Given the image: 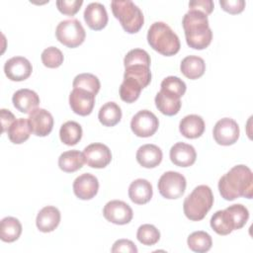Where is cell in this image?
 Instances as JSON below:
<instances>
[{"label":"cell","mask_w":253,"mask_h":253,"mask_svg":"<svg viewBox=\"0 0 253 253\" xmlns=\"http://www.w3.org/2000/svg\"><path fill=\"white\" fill-rule=\"evenodd\" d=\"M197 153L191 144L177 142L170 149L171 161L179 167H189L196 161Z\"/></svg>","instance_id":"ac0fdd59"},{"label":"cell","mask_w":253,"mask_h":253,"mask_svg":"<svg viewBox=\"0 0 253 253\" xmlns=\"http://www.w3.org/2000/svg\"><path fill=\"white\" fill-rule=\"evenodd\" d=\"M98 119L103 126H114L122 119V110L117 103L108 102L100 108Z\"/></svg>","instance_id":"83f0119b"},{"label":"cell","mask_w":253,"mask_h":253,"mask_svg":"<svg viewBox=\"0 0 253 253\" xmlns=\"http://www.w3.org/2000/svg\"><path fill=\"white\" fill-rule=\"evenodd\" d=\"M73 88H78V89H83L86 91H89L93 93L95 96L98 94L101 84L100 80L98 79L97 76L91 73H81L75 76L73 83H72Z\"/></svg>","instance_id":"e575fe53"},{"label":"cell","mask_w":253,"mask_h":253,"mask_svg":"<svg viewBox=\"0 0 253 253\" xmlns=\"http://www.w3.org/2000/svg\"><path fill=\"white\" fill-rule=\"evenodd\" d=\"M239 133L237 123L230 118H223L217 121L212 130L215 142L224 146L235 143L239 138Z\"/></svg>","instance_id":"9c48e42d"},{"label":"cell","mask_w":253,"mask_h":253,"mask_svg":"<svg viewBox=\"0 0 253 253\" xmlns=\"http://www.w3.org/2000/svg\"><path fill=\"white\" fill-rule=\"evenodd\" d=\"M154 101L158 111L166 116H174L178 114L182 105L180 99H172L160 91L156 94Z\"/></svg>","instance_id":"d6a6232c"},{"label":"cell","mask_w":253,"mask_h":253,"mask_svg":"<svg viewBox=\"0 0 253 253\" xmlns=\"http://www.w3.org/2000/svg\"><path fill=\"white\" fill-rule=\"evenodd\" d=\"M59 137L64 144L69 146L75 145L82 137V127L78 123L68 121L60 126Z\"/></svg>","instance_id":"f1b7e54d"},{"label":"cell","mask_w":253,"mask_h":253,"mask_svg":"<svg viewBox=\"0 0 253 253\" xmlns=\"http://www.w3.org/2000/svg\"><path fill=\"white\" fill-rule=\"evenodd\" d=\"M147 42L154 50L165 56L176 54L181 46L178 36L164 22H155L149 27Z\"/></svg>","instance_id":"3957f363"},{"label":"cell","mask_w":253,"mask_h":253,"mask_svg":"<svg viewBox=\"0 0 253 253\" xmlns=\"http://www.w3.org/2000/svg\"><path fill=\"white\" fill-rule=\"evenodd\" d=\"M137 240L146 246H151L156 244L160 239L159 230L152 224H142L138 227L136 232Z\"/></svg>","instance_id":"d590c367"},{"label":"cell","mask_w":253,"mask_h":253,"mask_svg":"<svg viewBox=\"0 0 253 253\" xmlns=\"http://www.w3.org/2000/svg\"><path fill=\"white\" fill-rule=\"evenodd\" d=\"M83 16L88 27L94 31L104 29L108 23L107 10L105 6L99 2H92L88 4Z\"/></svg>","instance_id":"e0dca14e"},{"label":"cell","mask_w":253,"mask_h":253,"mask_svg":"<svg viewBox=\"0 0 253 253\" xmlns=\"http://www.w3.org/2000/svg\"><path fill=\"white\" fill-rule=\"evenodd\" d=\"M162 150L155 144H143L136 151V161L144 168H154L162 161Z\"/></svg>","instance_id":"44dd1931"},{"label":"cell","mask_w":253,"mask_h":253,"mask_svg":"<svg viewBox=\"0 0 253 253\" xmlns=\"http://www.w3.org/2000/svg\"><path fill=\"white\" fill-rule=\"evenodd\" d=\"M181 72L189 79H198L206 71V63L204 59L197 55L186 56L180 64Z\"/></svg>","instance_id":"cb8c5ba5"},{"label":"cell","mask_w":253,"mask_h":253,"mask_svg":"<svg viewBox=\"0 0 253 253\" xmlns=\"http://www.w3.org/2000/svg\"><path fill=\"white\" fill-rule=\"evenodd\" d=\"M111 8L123 29L128 34L137 33L144 23L142 11L130 0H113Z\"/></svg>","instance_id":"5b68a950"},{"label":"cell","mask_w":253,"mask_h":253,"mask_svg":"<svg viewBox=\"0 0 253 253\" xmlns=\"http://www.w3.org/2000/svg\"><path fill=\"white\" fill-rule=\"evenodd\" d=\"M60 222V211L57 208L52 206H47L42 208L36 218V224L40 231L42 232H51L53 231Z\"/></svg>","instance_id":"ffe728a7"},{"label":"cell","mask_w":253,"mask_h":253,"mask_svg":"<svg viewBox=\"0 0 253 253\" xmlns=\"http://www.w3.org/2000/svg\"><path fill=\"white\" fill-rule=\"evenodd\" d=\"M219 4L222 10L230 14L241 13L245 7V1L243 0H227V1L220 0Z\"/></svg>","instance_id":"ab89813d"},{"label":"cell","mask_w":253,"mask_h":253,"mask_svg":"<svg viewBox=\"0 0 253 253\" xmlns=\"http://www.w3.org/2000/svg\"><path fill=\"white\" fill-rule=\"evenodd\" d=\"M57 41L63 45L74 48L83 43L86 33L77 19H68L61 21L55 30Z\"/></svg>","instance_id":"8992f818"},{"label":"cell","mask_w":253,"mask_h":253,"mask_svg":"<svg viewBox=\"0 0 253 253\" xmlns=\"http://www.w3.org/2000/svg\"><path fill=\"white\" fill-rule=\"evenodd\" d=\"M185 177L175 171H168L159 178L157 187L160 195L169 200H175L182 197L186 190Z\"/></svg>","instance_id":"52a82bcc"},{"label":"cell","mask_w":253,"mask_h":253,"mask_svg":"<svg viewBox=\"0 0 253 253\" xmlns=\"http://www.w3.org/2000/svg\"><path fill=\"white\" fill-rule=\"evenodd\" d=\"M33 71L31 62L23 56H14L4 64V72L12 81H23L30 77Z\"/></svg>","instance_id":"9a60e30c"},{"label":"cell","mask_w":253,"mask_h":253,"mask_svg":"<svg viewBox=\"0 0 253 253\" xmlns=\"http://www.w3.org/2000/svg\"><path fill=\"white\" fill-rule=\"evenodd\" d=\"M179 130L187 138H198L205 131V122L201 116L188 115L181 120Z\"/></svg>","instance_id":"603a6c76"},{"label":"cell","mask_w":253,"mask_h":253,"mask_svg":"<svg viewBox=\"0 0 253 253\" xmlns=\"http://www.w3.org/2000/svg\"><path fill=\"white\" fill-rule=\"evenodd\" d=\"M42 61L48 68L59 67L63 62V54L60 49L55 46H49L42 52Z\"/></svg>","instance_id":"8d00e7d4"},{"label":"cell","mask_w":253,"mask_h":253,"mask_svg":"<svg viewBox=\"0 0 253 253\" xmlns=\"http://www.w3.org/2000/svg\"><path fill=\"white\" fill-rule=\"evenodd\" d=\"M14 107L24 114H31L40 104L39 95L31 89H20L12 97Z\"/></svg>","instance_id":"d6986e66"},{"label":"cell","mask_w":253,"mask_h":253,"mask_svg":"<svg viewBox=\"0 0 253 253\" xmlns=\"http://www.w3.org/2000/svg\"><path fill=\"white\" fill-rule=\"evenodd\" d=\"M103 214L108 221L123 225L131 220L133 212L131 208L126 203L120 200H113L105 205Z\"/></svg>","instance_id":"30bf717a"},{"label":"cell","mask_w":253,"mask_h":253,"mask_svg":"<svg viewBox=\"0 0 253 253\" xmlns=\"http://www.w3.org/2000/svg\"><path fill=\"white\" fill-rule=\"evenodd\" d=\"M182 25L185 31L187 44L194 49L208 47L212 39L208 16L197 10H189L183 17Z\"/></svg>","instance_id":"7a4b0ae2"},{"label":"cell","mask_w":253,"mask_h":253,"mask_svg":"<svg viewBox=\"0 0 253 253\" xmlns=\"http://www.w3.org/2000/svg\"><path fill=\"white\" fill-rule=\"evenodd\" d=\"M150 66L144 64H132L125 67L124 77H130L137 80L143 88L148 86L151 81Z\"/></svg>","instance_id":"836d02e7"},{"label":"cell","mask_w":253,"mask_h":253,"mask_svg":"<svg viewBox=\"0 0 253 253\" xmlns=\"http://www.w3.org/2000/svg\"><path fill=\"white\" fill-rule=\"evenodd\" d=\"M113 253L118 252H128V253H137V248L135 244L128 239H119L117 240L111 250Z\"/></svg>","instance_id":"60d3db41"},{"label":"cell","mask_w":253,"mask_h":253,"mask_svg":"<svg viewBox=\"0 0 253 253\" xmlns=\"http://www.w3.org/2000/svg\"><path fill=\"white\" fill-rule=\"evenodd\" d=\"M95 104V95L89 91L73 88L69 95L71 110L79 116H88L92 113Z\"/></svg>","instance_id":"4fadbf2b"},{"label":"cell","mask_w":253,"mask_h":253,"mask_svg":"<svg viewBox=\"0 0 253 253\" xmlns=\"http://www.w3.org/2000/svg\"><path fill=\"white\" fill-rule=\"evenodd\" d=\"M213 205V195L207 185L196 187L193 192L186 197L183 204L185 215L193 221L202 220Z\"/></svg>","instance_id":"277c9868"},{"label":"cell","mask_w":253,"mask_h":253,"mask_svg":"<svg viewBox=\"0 0 253 253\" xmlns=\"http://www.w3.org/2000/svg\"><path fill=\"white\" fill-rule=\"evenodd\" d=\"M82 0H59L56 1V7L58 11L64 15H75L82 6Z\"/></svg>","instance_id":"f35d334b"},{"label":"cell","mask_w":253,"mask_h":253,"mask_svg":"<svg viewBox=\"0 0 253 253\" xmlns=\"http://www.w3.org/2000/svg\"><path fill=\"white\" fill-rule=\"evenodd\" d=\"M143 87L141 84L130 77H124V81L120 87V97L124 102L133 103L140 95Z\"/></svg>","instance_id":"1f68e13d"},{"label":"cell","mask_w":253,"mask_h":253,"mask_svg":"<svg viewBox=\"0 0 253 253\" xmlns=\"http://www.w3.org/2000/svg\"><path fill=\"white\" fill-rule=\"evenodd\" d=\"M32 132L37 136H46L53 127L52 115L42 108L35 109L28 118Z\"/></svg>","instance_id":"7c38bea8"},{"label":"cell","mask_w":253,"mask_h":253,"mask_svg":"<svg viewBox=\"0 0 253 253\" xmlns=\"http://www.w3.org/2000/svg\"><path fill=\"white\" fill-rule=\"evenodd\" d=\"M218 191L226 201H233L239 197L251 199L253 194L251 169L242 164L232 167L219 179Z\"/></svg>","instance_id":"6da1fadb"},{"label":"cell","mask_w":253,"mask_h":253,"mask_svg":"<svg viewBox=\"0 0 253 253\" xmlns=\"http://www.w3.org/2000/svg\"><path fill=\"white\" fill-rule=\"evenodd\" d=\"M98 190V179L90 173L81 174L73 182V192L80 200H91L97 195Z\"/></svg>","instance_id":"2e32d148"},{"label":"cell","mask_w":253,"mask_h":253,"mask_svg":"<svg viewBox=\"0 0 253 253\" xmlns=\"http://www.w3.org/2000/svg\"><path fill=\"white\" fill-rule=\"evenodd\" d=\"M152 185L145 179H136L128 187V197L130 201L137 205H144L152 198Z\"/></svg>","instance_id":"7402d4cb"},{"label":"cell","mask_w":253,"mask_h":253,"mask_svg":"<svg viewBox=\"0 0 253 253\" xmlns=\"http://www.w3.org/2000/svg\"><path fill=\"white\" fill-rule=\"evenodd\" d=\"M230 208L222 211H217L211 218V227L219 235H227L233 230L239 229L238 222Z\"/></svg>","instance_id":"5bb4252c"},{"label":"cell","mask_w":253,"mask_h":253,"mask_svg":"<svg viewBox=\"0 0 253 253\" xmlns=\"http://www.w3.org/2000/svg\"><path fill=\"white\" fill-rule=\"evenodd\" d=\"M84 163V155L79 150L65 151L58 158L59 168L66 173H72L81 169Z\"/></svg>","instance_id":"d4e9b609"},{"label":"cell","mask_w":253,"mask_h":253,"mask_svg":"<svg viewBox=\"0 0 253 253\" xmlns=\"http://www.w3.org/2000/svg\"><path fill=\"white\" fill-rule=\"evenodd\" d=\"M0 115H1L2 132H5L8 130L10 126L16 121V118L9 110H6V109H1Z\"/></svg>","instance_id":"7bdbcfd3"},{"label":"cell","mask_w":253,"mask_h":253,"mask_svg":"<svg viewBox=\"0 0 253 253\" xmlns=\"http://www.w3.org/2000/svg\"><path fill=\"white\" fill-rule=\"evenodd\" d=\"M213 2L211 0H193L189 2V10H197L210 15L213 10Z\"/></svg>","instance_id":"b9f144b4"},{"label":"cell","mask_w":253,"mask_h":253,"mask_svg":"<svg viewBox=\"0 0 253 253\" xmlns=\"http://www.w3.org/2000/svg\"><path fill=\"white\" fill-rule=\"evenodd\" d=\"M185 82L177 76H168L161 82L160 92L172 99H180L186 92Z\"/></svg>","instance_id":"f546056e"},{"label":"cell","mask_w":253,"mask_h":253,"mask_svg":"<svg viewBox=\"0 0 253 253\" xmlns=\"http://www.w3.org/2000/svg\"><path fill=\"white\" fill-rule=\"evenodd\" d=\"M22 233V224L16 217L6 216L0 222V238L4 242L16 241Z\"/></svg>","instance_id":"484cf974"},{"label":"cell","mask_w":253,"mask_h":253,"mask_svg":"<svg viewBox=\"0 0 253 253\" xmlns=\"http://www.w3.org/2000/svg\"><path fill=\"white\" fill-rule=\"evenodd\" d=\"M159 126L157 117L148 110H141L136 113L130 122L132 132L139 137H149L153 135Z\"/></svg>","instance_id":"ba28073f"},{"label":"cell","mask_w":253,"mask_h":253,"mask_svg":"<svg viewBox=\"0 0 253 253\" xmlns=\"http://www.w3.org/2000/svg\"><path fill=\"white\" fill-rule=\"evenodd\" d=\"M132 64H144L150 66V56L147 51L141 48H134L129 50L124 58V65L126 67Z\"/></svg>","instance_id":"74e56055"},{"label":"cell","mask_w":253,"mask_h":253,"mask_svg":"<svg viewBox=\"0 0 253 253\" xmlns=\"http://www.w3.org/2000/svg\"><path fill=\"white\" fill-rule=\"evenodd\" d=\"M187 243L189 248L197 253L208 252L212 245L211 235L203 230L195 231L188 236Z\"/></svg>","instance_id":"4dcf8cb0"},{"label":"cell","mask_w":253,"mask_h":253,"mask_svg":"<svg viewBox=\"0 0 253 253\" xmlns=\"http://www.w3.org/2000/svg\"><path fill=\"white\" fill-rule=\"evenodd\" d=\"M85 163L92 168H105L112 160L110 148L103 143H91L83 150Z\"/></svg>","instance_id":"8fae6325"},{"label":"cell","mask_w":253,"mask_h":253,"mask_svg":"<svg viewBox=\"0 0 253 253\" xmlns=\"http://www.w3.org/2000/svg\"><path fill=\"white\" fill-rule=\"evenodd\" d=\"M32 130L28 122V119H17L8 128L7 133L11 142L15 144H21L25 142L31 134Z\"/></svg>","instance_id":"4316f807"}]
</instances>
